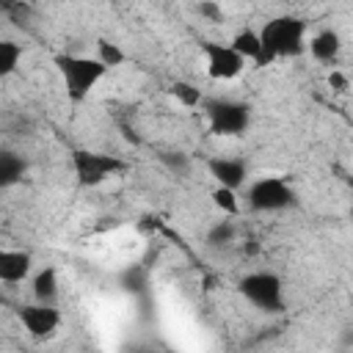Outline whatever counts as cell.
Segmentation results:
<instances>
[{"instance_id":"6da1fadb","label":"cell","mask_w":353,"mask_h":353,"mask_svg":"<svg viewBox=\"0 0 353 353\" xmlns=\"http://www.w3.org/2000/svg\"><path fill=\"white\" fill-rule=\"evenodd\" d=\"M259 33V55L254 58L256 66H268L276 58H295L303 52V36H306V22L292 14L273 17L262 25Z\"/></svg>"},{"instance_id":"7a4b0ae2","label":"cell","mask_w":353,"mask_h":353,"mask_svg":"<svg viewBox=\"0 0 353 353\" xmlns=\"http://www.w3.org/2000/svg\"><path fill=\"white\" fill-rule=\"evenodd\" d=\"M55 69H58V74L63 80V91L72 102H83L108 72L97 58L72 55V52L55 55Z\"/></svg>"},{"instance_id":"3957f363","label":"cell","mask_w":353,"mask_h":353,"mask_svg":"<svg viewBox=\"0 0 353 353\" xmlns=\"http://www.w3.org/2000/svg\"><path fill=\"white\" fill-rule=\"evenodd\" d=\"M237 290L259 312H268V314L284 312V287H281V279L270 270H254L243 276L237 281Z\"/></svg>"},{"instance_id":"277c9868","label":"cell","mask_w":353,"mask_h":353,"mask_svg":"<svg viewBox=\"0 0 353 353\" xmlns=\"http://www.w3.org/2000/svg\"><path fill=\"white\" fill-rule=\"evenodd\" d=\"M204 113H207L210 132L221 138H237L251 124V108L234 99H210L204 102Z\"/></svg>"},{"instance_id":"5b68a950","label":"cell","mask_w":353,"mask_h":353,"mask_svg":"<svg viewBox=\"0 0 353 353\" xmlns=\"http://www.w3.org/2000/svg\"><path fill=\"white\" fill-rule=\"evenodd\" d=\"M72 168H74L77 185L97 188V185L108 182L110 176H116L119 171H124V160H119L113 154H102V152L74 149L72 152Z\"/></svg>"},{"instance_id":"8992f818","label":"cell","mask_w":353,"mask_h":353,"mask_svg":"<svg viewBox=\"0 0 353 353\" xmlns=\"http://www.w3.org/2000/svg\"><path fill=\"white\" fill-rule=\"evenodd\" d=\"M248 207L254 212H279L295 204V190L281 176H262L248 188Z\"/></svg>"},{"instance_id":"52a82bcc","label":"cell","mask_w":353,"mask_h":353,"mask_svg":"<svg viewBox=\"0 0 353 353\" xmlns=\"http://www.w3.org/2000/svg\"><path fill=\"white\" fill-rule=\"evenodd\" d=\"M17 317H19V323L25 325V331H28L33 339H50V336L58 331V325H61L58 309H55L52 303H41V301L22 306V309L17 312Z\"/></svg>"},{"instance_id":"ba28073f","label":"cell","mask_w":353,"mask_h":353,"mask_svg":"<svg viewBox=\"0 0 353 353\" xmlns=\"http://www.w3.org/2000/svg\"><path fill=\"white\" fill-rule=\"evenodd\" d=\"M201 50H204V55H207V74H210L212 80H234V77L245 69V58L237 55L229 44L207 41Z\"/></svg>"},{"instance_id":"9c48e42d","label":"cell","mask_w":353,"mask_h":353,"mask_svg":"<svg viewBox=\"0 0 353 353\" xmlns=\"http://www.w3.org/2000/svg\"><path fill=\"white\" fill-rule=\"evenodd\" d=\"M207 168H210L212 179H215L218 185L232 188V190H237V188L248 179V165H245L243 160H237V157H212V160L207 163Z\"/></svg>"},{"instance_id":"30bf717a","label":"cell","mask_w":353,"mask_h":353,"mask_svg":"<svg viewBox=\"0 0 353 353\" xmlns=\"http://www.w3.org/2000/svg\"><path fill=\"white\" fill-rule=\"evenodd\" d=\"M30 254L28 251H14V248H0V281L3 284H19L30 276Z\"/></svg>"},{"instance_id":"8fae6325","label":"cell","mask_w":353,"mask_h":353,"mask_svg":"<svg viewBox=\"0 0 353 353\" xmlns=\"http://www.w3.org/2000/svg\"><path fill=\"white\" fill-rule=\"evenodd\" d=\"M339 50H342V39H339V33H336V30H331V28H325V30L314 33V36H312V41H309V52H312L317 61H323V63L336 61Z\"/></svg>"},{"instance_id":"7c38bea8","label":"cell","mask_w":353,"mask_h":353,"mask_svg":"<svg viewBox=\"0 0 353 353\" xmlns=\"http://www.w3.org/2000/svg\"><path fill=\"white\" fill-rule=\"evenodd\" d=\"M28 171V163L22 154L11 152V149H0V188H11L17 182H22Z\"/></svg>"},{"instance_id":"4fadbf2b","label":"cell","mask_w":353,"mask_h":353,"mask_svg":"<svg viewBox=\"0 0 353 353\" xmlns=\"http://www.w3.org/2000/svg\"><path fill=\"white\" fill-rule=\"evenodd\" d=\"M33 298L41 301V303H55V298H58V273H55V268L47 265L33 276Z\"/></svg>"},{"instance_id":"5bb4252c","label":"cell","mask_w":353,"mask_h":353,"mask_svg":"<svg viewBox=\"0 0 353 353\" xmlns=\"http://www.w3.org/2000/svg\"><path fill=\"white\" fill-rule=\"evenodd\" d=\"M229 47L237 55H243L245 61H254L259 55V33L256 30H240V33H234V39H232Z\"/></svg>"},{"instance_id":"9a60e30c","label":"cell","mask_w":353,"mask_h":353,"mask_svg":"<svg viewBox=\"0 0 353 353\" xmlns=\"http://www.w3.org/2000/svg\"><path fill=\"white\" fill-rule=\"evenodd\" d=\"M19 58H22V44L11 39H0V77H8L11 72H17Z\"/></svg>"},{"instance_id":"2e32d148","label":"cell","mask_w":353,"mask_h":353,"mask_svg":"<svg viewBox=\"0 0 353 353\" xmlns=\"http://www.w3.org/2000/svg\"><path fill=\"white\" fill-rule=\"evenodd\" d=\"M97 61H99L105 69H116V66H121V63L127 61V55H124V50H121L119 44H113V41H108V39H99V41H97Z\"/></svg>"},{"instance_id":"e0dca14e","label":"cell","mask_w":353,"mask_h":353,"mask_svg":"<svg viewBox=\"0 0 353 353\" xmlns=\"http://www.w3.org/2000/svg\"><path fill=\"white\" fill-rule=\"evenodd\" d=\"M157 160H160L171 174H176V176H185V174L190 171V157H188L185 152H179V149H176V152H174V149H171V152H160Z\"/></svg>"},{"instance_id":"ac0fdd59","label":"cell","mask_w":353,"mask_h":353,"mask_svg":"<svg viewBox=\"0 0 353 353\" xmlns=\"http://www.w3.org/2000/svg\"><path fill=\"white\" fill-rule=\"evenodd\" d=\"M171 94H174L176 102H182L185 108H196V105L201 102V91H199L193 83H188V80H176V83L171 85Z\"/></svg>"},{"instance_id":"d6986e66","label":"cell","mask_w":353,"mask_h":353,"mask_svg":"<svg viewBox=\"0 0 353 353\" xmlns=\"http://www.w3.org/2000/svg\"><path fill=\"white\" fill-rule=\"evenodd\" d=\"M212 201H215L218 210H223V212H229V215H237V210H240L237 193H234L232 188H223V185H218V188L212 190Z\"/></svg>"},{"instance_id":"ffe728a7","label":"cell","mask_w":353,"mask_h":353,"mask_svg":"<svg viewBox=\"0 0 353 353\" xmlns=\"http://www.w3.org/2000/svg\"><path fill=\"white\" fill-rule=\"evenodd\" d=\"M232 237H234V226H232L229 221H218V223L210 229V234H207V240H210L212 245H226V243H232Z\"/></svg>"},{"instance_id":"44dd1931","label":"cell","mask_w":353,"mask_h":353,"mask_svg":"<svg viewBox=\"0 0 353 353\" xmlns=\"http://www.w3.org/2000/svg\"><path fill=\"white\" fill-rule=\"evenodd\" d=\"M0 14H6V17H11L14 22H25V17H28V6H22V0H0Z\"/></svg>"},{"instance_id":"7402d4cb","label":"cell","mask_w":353,"mask_h":353,"mask_svg":"<svg viewBox=\"0 0 353 353\" xmlns=\"http://www.w3.org/2000/svg\"><path fill=\"white\" fill-rule=\"evenodd\" d=\"M199 14L207 19V22H212V25H218V22H223V11H221V6L215 3V0H199Z\"/></svg>"},{"instance_id":"603a6c76","label":"cell","mask_w":353,"mask_h":353,"mask_svg":"<svg viewBox=\"0 0 353 353\" xmlns=\"http://www.w3.org/2000/svg\"><path fill=\"white\" fill-rule=\"evenodd\" d=\"M328 83L336 88V91H345V85H347V80L339 74V72H331V77H328Z\"/></svg>"}]
</instances>
